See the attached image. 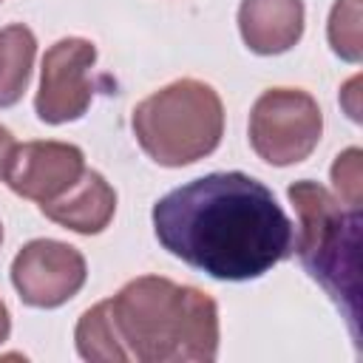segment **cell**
<instances>
[{
	"instance_id": "6da1fadb",
	"label": "cell",
	"mask_w": 363,
	"mask_h": 363,
	"mask_svg": "<svg viewBox=\"0 0 363 363\" xmlns=\"http://www.w3.org/2000/svg\"><path fill=\"white\" fill-rule=\"evenodd\" d=\"M159 244L216 281H252L295 250V224L247 173L193 179L153 204Z\"/></svg>"
},
{
	"instance_id": "7a4b0ae2",
	"label": "cell",
	"mask_w": 363,
	"mask_h": 363,
	"mask_svg": "<svg viewBox=\"0 0 363 363\" xmlns=\"http://www.w3.org/2000/svg\"><path fill=\"white\" fill-rule=\"evenodd\" d=\"M111 312L130 360L210 363L218 354V306L196 286L142 275L111 298Z\"/></svg>"
},
{
	"instance_id": "3957f363",
	"label": "cell",
	"mask_w": 363,
	"mask_h": 363,
	"mask_svg": "<svg viewBox=\"0 0 363 363\" xmlns=\"http://www.w3.org/2000/svg\"><path fill=\"white\" fill-rule=\"evenodd\" d=\"M298 235L295 252L303 269L346 312L357 335V289H360V210L346 207L323 184L301 179L286 190Z\"/></svg>"
},
{
	"instance_id": "277c9868",
	"label": "cell",
	"mask_w": 363,
	"mask_h": 363,
	"mask_svg": "<svg viewBox=\"0 0 363 363\" xmlns=\"http://www.w3.org/2000/svg\"><path fill=\"white\" fill-rule=\"evenodd\" d=\"M139 147L162 167H184L210 156L224 136V105L213 85L176 79L145 96L130 116Z\"/></svg>"
},
{
	"instance_id": "5b68a950",
	"label": "cell",
	"mask_w": 363,
	"mask_h": 363,
	"mask_svg": "<svg viewBox=\"0 0 363 363\" xmlns=\"http://www.w3.org/2000/svg\"><path fill=\"white\" fill-rule=\"evenodd\" d=\"M323 113L301 88H269L250 111V145L275 167L303 162L320 142Z\"/></svg>"
},
{
	"instance_id": "8992f818",
	"label": "cell",
	"mask_w": 363,
	"mask_h": 363,
	"mask_svg": "<svg viewBox=\"0 0 363 363\" xmlns=\"http://www.w3.org/2000/svg\"><path fill=\"white\" fill-rule=\"evenodd\" d=\"M88 278L85 258L77 247L54 238L28 241L11 261V284L23 303L54 309L71 301Z\"/></svg>"
},
{
	"instance_id": "52a82bcc",
	"label": "cell",
	"mask_w": 363,
	"mask_h": 363,
	"mask_svg": "<svg viewBox=\"0 0 363 363\" xmlns=\"http://www.w3.org/2000/svg\"><path fill=\"white\" fill-rule=\"evenodd\" d=\"M96 62V45L85 37H62L57 40L40 68V91L34 99V111L48 125H62L85 116L91 108V68Z\"/></svg>"
},
{
	"instance_id": "ba28073f",
	"label": "cell",
	"mask_w": 363,
	"mask_h": 363,
	"mask_svg": "<svg viewBox=\"0 0 363 363\" xmlns=\"http://www.w3.org/2000/svg\"><path fill=\"white\" fill-rule=\"evenodd\" d=\"M85 170V156L77 145L68 142H23L14 145L6 182L9 187L37 204H45L57 196H62Z\"/></svg>"
},
{
	"instance_id": "9c48e42d",
	"label": "cell",
	"mask_w": 363,
	"mask_h": 363,
	"mask_svg": "<svg viewBox=\"0 0 363 363\" xmlns=\"http://www.w3.org/2000/svg\"><path fill=\"white\" fill-rule=\"evenodd\" d=\"M238 31L250 51L284 54L303 34V0H241Z\"/></svg>"
},
{
	"instance_id": "30bf717a",
	"label": "cell",
	"mask_w": 363,
	"mask_h": 363,
	"mask_svg": "<svg viewBox=\"0 0 363 363\" xmlns=\"http://www.w3.org/2000/svg\"><path fill=\"white\" fill-rule=\"evenodd\" d=\"M40 213L65 230L79 235L102 233L116 213V193L96 170H82V176L57 199L40 204Z\"/></svg>"
},
{
	"instance_id": "8fae6325",
	"label": "cell",
	"mask_w": 363,
	"mask_h": 363,
	"mask_svg": "<svg viewBox=\"0 0 363 363\" xmlns=\"http://www.w3.org/2000/svg\"><path fill=\"white\" fill-rule=\"evenodd\" d=\"M37 54V37L28 26L11 23L0 28V108H11L23 99L31 65Z\"/></svg>"
},
{
	"instance_id": "7c38bea8",
	"label": "cell",
	"mask_w": 363,
	"mask_h": 363,
	"mask_svg": "<svg viewBox=\"0 0 363 363\" xmlns=\"http://www.w3.org/2000/svg\"><path fill=\"white\" fill-rule=\"evenodd\" d=\"M74 340H77L79 357H85V360H96V363H125V360H130L128 349L119 337L113 312H111V298L99 301L96 306L82 312V318L77 323V332H74Z\"/></svg>"
},
{
	"instance_id": "4fadbf2b",
	"label": "cell",
	"mask_w": 363,
	"mask_h": 363,
	"mask_svg": "<svg viewBox=\"0 0 363 363\" xmlns=\"http://www.w3.org/2000/svg\"><path fill=\"white\" fill-rule=\"evenodd\" d=\"M329 45L337 57L360 62V0H337L329 14Z\"/></svg>"
},
{
	"instance_id": "5bb4252c",
	"label": "cell",
	"mask_w": 363,
	"mask_h": 363,
	"mask_svg": "<svg viewBox=\"0 0 363 363\" xmlns=\"http://www.w3.org/2000/svg\"><path fill=\"white\" fill-rule=\"evenodd\" d=\"M363 153L360 147H346L343 153H337L335 164H332V184L337 190V199L346 207H357L363 201Z\"/></svg>"
},
{
	"instance_id": "9a60e30c",
	"label": "cell",
	"mask_w": 363,
	"mask_h": 363,
	"mask_svg": "<svg viewBox=\"0 0 363 363\" xmlns=\"http://www.w3.org/2000/svg\"><path fill=\"white\" fill-rule=\"evenodd\" d=\"M14 136L9 128L0 125V179L6 176V167H9V159H11V150H14Z\"/></svg>"
},
{
	"instance_id": "2e32d148",
	"label": "cell",
	"mask_w": 363,
	"mask_h": 363,
	"mask_svg": "<svg viewBox=\"0 0 363 363\" xmlns=\"http://www.w3.org/2000/svg\"><path fill=\"white\" fill-rule=\"evenodd\" d=\"M9 332H11V318H9L6 303L0 301V343H3V340H9Z\"/></svg>"
},
{
	"instance_id": "e0dca14e",
	"label": "cell",
	"mask_w": 363,
	"mask_h": 363,
	"mask_svg": "<svg viewBox=\"0 0 363 363\" xmlns=\"http://www.w3.org/2000/svg\"><path fill=\"white\" fill-rule=\"evenodd\" d=\"M0 244H3V224H0Z\"/></svg>"
}]
</instances>
